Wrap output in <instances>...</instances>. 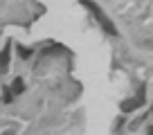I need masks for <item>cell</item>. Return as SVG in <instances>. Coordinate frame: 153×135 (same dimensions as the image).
<instances>
[{"instance_id":"6","label":"cell","mask_w":153,"mask_h":135,"mask_svg":"<svg viewBox=\"0 0 153 135\" xmlns=\"http://www.w3.org/2000/svg\"><path fill=\"white\" fill-rule=\"evenodd\" d=\"M149 133H153V126H151V128H149Z\"/></svg>"},{"instance_id":"1","label":"cell","mask_w":153,"mask_h":135,"mask_svg":"<svg viewBox=\"0 0 153 135\" xmlns=\"http://www.w3.org/2000/svg\"><path fill=\"white\" fill-rule=\"evenodd\" d=\"M81 5H83V7H88V9L92 11V16H95V18L99 20L101 25H104V29H106V32L110 34V36H115V34H117V29H115V25L110 23L108 18H106V14H104V11H101L99 7L95 5V2H92V0H81Z\"/></svg>"},{"instance_id":"4","label":"cell","mask_w":153,"mask_h":135,"mask_svg":"<svg viewBox=\"0 0 153 135\" xmlns=\"http://www.w3.org/2000/svg\"><path fill=\"white\" fill-rule=\"evenodd\" d=\"M7 59H9V45L5 47V52L0 54V68H2V70L7 68Z\"/></svg>"},{"instance_id":"2","label":"cell","mask_w":153,"mask_h":135,"mask_svg":"<svg viewBox=\"0 0 153 135\" xmlns=\"http://www.w3.org/2000/svg\"><path fill=\"white\" fill-rule=\"evenodd\" d=\"M142 104H144V86L140 88V97L137 99H131V101H124V104H122V111L131 113V111H135V108H140Z\"/></svg>"},{"instance_id":"3","label":"cell","mask_w":153,"mask_h":135,"mask_svg":"<svg viewBox=\"0 0 153 135\" xmlns=\"http://www.w3.org/2000/svg\"><path fill=\"white\" fill-rule=\"evenodd\" d=\"M23 88H25V86H23V79H16V81H14V88H9V92L16 97L18 92H23Z\"/></svg>"},{"instance_id":"5","label":"cell","mask_w":153,"mask_h":135,"mask_svg":"<svg viewBox=\"0 0 153 135\" xmlns=\"http://www.w3.org/2000/svg\"><path fill=\"white\" fill-rule=\"evenodd\" d=\"M18 52H20V56H29V54H32L29 50H25V47H18Z\"/></svg>"}]
</instances>
